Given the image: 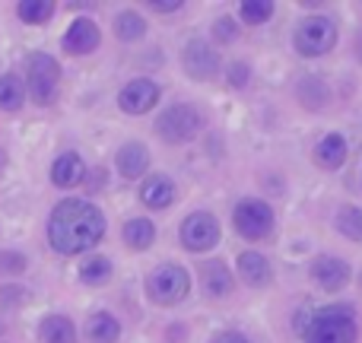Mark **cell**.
Here are the masks:
<instances>
[{"instance_id":"obj_19","label":"cell","mask_w":362,"mask_h":343,"mask_svg":"<svg viewBox=\"0 0 362 343\" xmlns=\"http://www.w3.org/2000/svg\"><path fill=\"white\" fill-rule=\"evenodd\" d=\"M42 343H76V327L64 315H48L42 321Z\"/></svg>"},{"instance_id":"obj_34","label":"cell","mask_w":362,"mask_h":343,"mask_svg":"<svg viewBox=\"0 0 362 343\" xmlns=\"http://www.w3.org/2000/svg\"><path fill=\"white\" fill-rule=\"evenodd\" d=\"M356 57H359V61H362V32H359V35H356Z\"/></svg>"},{"instance_id":"obj_20","label":"cell","mask_w":362,"mask_h":343,"mask_svg":"<svg viewBox=\"0 0 362 343\" xmlns=\"http://www.w3.org/2000/svg\"><path fill=\"white\" fill-rule=\"evenodd\" d=\"M204 286H206V293L210 296H229L232 293V274H229V267H226L223 261H210V264H204Z\"/></svg>"},{"instance_id":"obj_5","label":"cell","mask_w":362,"mask_h":343,"mask_svg":"<svg viewBox=\"0 0 362 343\" xmlns=\"http://www.w3.org/2000/svg\"><path fill=\"white\" fill-rule=\"evenodd\" d=\"M200 127H204V118L194 105H172L156 121V131L165 144H187L200 134Z\"/></svg>"},{"instance_id":"obj_25","label":"cell","mask_w":362,"mask_h":343,"mask_svg":"<svg viewBox=\"0 0 362 343\" xmlns=\"http://www.w3.org/2000/svg\"><path fill=\"white\" fill-rule=\"evenodd\" d=\"M115 35H118L121 42H137V38H144L146 35L144 16H137V13H121V16L115 19Z\"/></svg>"},{"instance_id":"obj_6","label":"cell","mask_w":362,"mask_h":343,"mask_svg":"<svg viewBox=\"0 0 362 343\" xmlns=\"http://www.w3.org/2000/svg\"><path fill=\"white\" fill-rule=\"evenodd\" d=\"M25 83H29V93L38 105L54 102L57 83H61V67H57V61L48 54H29V61H25Z\"/></svg>"},{"instance_id":"obj_10","label":"cell","mask_w":362,"mask_h":343,"mask_svg":"<svg viewBox=\"0 0 362 343\" xmlns=\"http://www.w3.org/2000/svg\"><path fill=\"white\" fill-rule=\"evenodd\" d=\"M156 102H159V86L153 80L127 83V86L121 89V95H118L121 112H127V115H146Z\"/></svg>"},{"instance_id":"obj_22","label":"cell","mask_w":362,"mask_h":343,"mask_svg":"<svg viewBox=\"0 0 362 343\" xmlns=\"http://www.w3.org/2000/svg\"><path fill=\"white\" fill-rule=\"evenodd\" d=\"M23 102H25L23 80L16 74H4L0 76V108L4 112H16V108H23Z\"/></svg>"},{"instance_id":"obj_7","label":"cell","mask_w":362,"mask_h":343,"mask_svg":"<svg viewBox=\"0 0 362 343\" xmlns=\"http://www.w3.org/2000/svg\"><path fill=\"white\" fill-rule=\"evenodd\" d=\"M232 223H235V232L248 242H261V238L270 236L274 229V210H270L264 200H242L232 213Z\"/></svg>"},{"instance_id":"obj_33","label":"cell","mask_w":362,"mask_h":343,"mask_svg":"<svg viewBox=\"0 0 362 343\" xmlns=\"http://www.w3.org/2000/svg\"><path fill=\"white\" fill-rule=\"evenodd\" d=\"M213 343H248V340H245V337H242V334L229 331V334H219V337H216V340H213Z\"/></svg>"},{"instance_id":"obj_27","label":"cell","mask_w":362,"mask_h":343,"mask_svg":"<svg viewBox=\"0 0 362 343\" xmlns=\"http://www.w3.org/2000/svg\"><path fill=\"white\" fill-rule=\"evenodd\" d=\"M238 13H242V19L248 25H261L274 16V4H270V0H245V4L238 6Z\"/></svg>"},{"instance_id":"obj_14","label":"cell","mask_w":362,"mask_h":343,"mask_svg":"<svg viewBox=\"0 0 362 343\" xmlns=\"http://www.w3.org/2000/svg\"><path fill=\"white\" fill-rule=\"evenodd\" d=\"M51 181H54L57 187L83 185V181H86V165H83V159L76 156V153H64V156H57L54 165H51Z\"/></svg>"},{"instance_id":"obj_4","label":"cell","mask_w":362,"mask_h":343,"mask_svg":"<svg viewBox=\"0 0 362 343\" xmlns=\"http://www.w3.org/2000/svg\"><path fill=\"white\" fill-rule=\"evenodd\" d=\"M191 280H187V270L178 264H159L156 270L146 280V296H150L156 306H175L187 296Z\"/></svg>"},{"instance_id":"obj_28","label":"cell","mask_w":362,"mask_h":343,"mask_svg":"<svg viewBox=\"0 0 362 343\" xmlns=\"http://www.w3.org/2000/svg\"><path fill=\"white\" fill-rule=\"evenodd\" d=\"M25 270V257L16 251H0V274H23Z\"/></svg>"},{"instance_id":"obj_30","label":"cell","mask_w":362,"mask_h":343,"mask_svg":"<svg viewBox=\"0 0 362 343\" xmlns=\"http://www.w3.org/2000/svg\"><path fill=\"white\" fill-rule=\"evenodd\" d=\"M23 299H25V293L19 286H0V308H13Z\"/></svg>"},{"instance_id":"obj_3","label":"cell","mask_w":362,"mask_h":343,"mask_svg":"<svg viewBox=\"0 0 362 343\" xmlns=\"http://www.w3.org/2000/svg\"><path fill=\"white\" fill-rule=\"evenodd\" d=\"M293 42L302 57H321L337 45V23L331 16H305Z\"/></svg>"},{"instance_id":"obj_9","label":"cell","mask_w":362,"mask_h":343,"mask_svg":"<svg viewBox=\"0 0 362 343\" xmlns=\"http://www.w3.org/2000/svg\"><path fill=\"white\" fill-rule=\"evenodd\" d=\"M181 61H185V70L191 80H213L219 70V54L206 42H200V38H191V42H187Z\"/></svg>"},{"instance_id":"obj_15","label":"cell","mask_w":362,"mask_h":343,"mask_svg":"<svg viewBox=\"0 0 362 343\" xmlns=\"http://www.w3.org/2000/svg\"><path fill=\"white\" fill-rule=\"evenodd\" d=\"M118 172L124 178H140L146 169H150V153H146L144 144H124L118 150V159H115Z\"/></svg>"},{"instance_id":"obj_2","label":"cell","mask_w":362,"mask_h":343,"mask_svg":"<svg viewBox=\"0 0 362 343\" xmlns=\"http://www.w3.org/2000/svg\"><path fill=\"white\" fill-rule=\"evenodd\" d=\"M302 343H356L359 325L350 306H325L299 321Z\"/></svg>"},{"instance_id":"obj_12","label":"cell","mask_w":362,"mask_h":343,"mask_svg":"<svg viewBox=\"0 0 362 343\" xmlns=\"http://www.w3.org/2000/svg\"><path fill=\"white\" fill-rule=\"evenodd\" d=\"M99 25L93 23V19H74L67 29V35H64V51L67 54H93L95 48H99Z\"/></svg>"},{"instance_id":"obj_17","label":"cell","mask_w":362,"mask_h":343,"mask_svg":"<svg viewBox=\"0 0 362 343\" xmlns=\"http://www.w3.org/2000/svg\"><path fill=\"white\" fill-rule=\"evenodd\" d=\"M238 277H242L248 286H267V283H270L267 257L257 255V251H245V255L238 257Z\"/></svg>"},{"instance_id":"obj_16","label":"cell","mask_w":362,"mask_h":343,"mask_svg":"<svg viewBox=\"0 0 362 343\" xmlns=\"http://www.w3.org/2000/svg\"><path fill=\"white\" fill-rule=\"evenodd\" d=\"M315 163L321 169H340L346 163V140L340 134H327V137L318 140L315 146Z\"/></svg>"},{"instance_id":"obj_1","label":"cell","mask_w":362,"mask_h":343,"mask_svg":"<svg viewBox=\"0 0 362 343\" xmlns=\"http://www.w3.org/2000/svg\"><path fill=\"white\" fill-rule=\"evenodd\" d=\"M105 216L89 200H61L48 216V242L61 255H80L102 242Z\"/></svg>"},{"instance_id":"obj_11","label":"cell","mask_w":362,"mask_h":343,"mask_svg":"<svg viewBox=\"0 0 362 343\" xmlns=\"http://www.w3.org/2000/svg\"><path fill=\"white\" fill-rule=\"evenodd\" d=\"M312 277L325 293H340V289L350 283V264L340 261V257H331V255H321L312 267Z\"/></svg>"},{"instance_id":"obj_26","label":"cell","mask_w":362,"mask_h":343,"mask_svg":"<svg viewBox=\"0 0 362 343\" xmlns=\"http://www.w3.org/2000/svg\"><path fill=\"white\" fill-rule=\"evenodd\" d=\"M337 232H344V236L353 238V242H362V210L359 207H340Z\"/></svg>"},{"instance_id":"obj_23","label":"cell","mask_w":362,"mask_h":343,"mask_svg":"<svg viewBox=\"0 0 362 343\" xmlns=\"http://www.w3.org/2000/svg\"><path fill=\"white\" fill-rule=\"evenodd\" d=\"M80 277H83V283H86V286H105V283L112 280V261H108V257H102V255L89 257V261H83Z\"/></svg>"},{"instance_id":"obj_13","label":"cell","mask_w":362,"mask_h":343,"mask_svg":"<svg viewBox=\"0 0 362 343\" xmlns=\"http://www.w3.org/2000/svg\"><path fill=\"white\" fill-rule=\"evenodd\" d=\"M140 200H144L150 210H165V207L175 200V185L165 175H150V178L140 185Z\"/></svg>"},{"instance_id":"obj_8","label":"cell","mask_w":362,"mask_h":343,"mask_svg":"<svg viewBox=\"0 0 362 343\" xmlns=\"http://www.w3.org/2000/svg\"><path fill=\"white\" fill-rule=\"evenodd\" d=\"M181 242L187 251H210L219 242V223L210 213H191L181 223Z\"/></svg>"},{"instance_id":"obj_31","label":"cell","mask_w":362,"mask_h":343,"mask_svg":"<svg viewBox=\"0 0 362 343\" xmlns=\"http://www.w3.org/2000/svg\"><path fill=\"white\" fill-rule=\"evenodd\" d=\"M248 76H251L248 64H229V83H232V86H245V83H248Z\"/></svg>"},{"instance_id":"obj_21","label":"cell","mask_w":362,"mask_h":343,"mask_svg":"<svg viewBox=\"0 0 362 343\" xmlns=\"http://www.w3.org/2000/svg\"><path fill=\"white\" fill-rule=\"evenodd\" d=\"M156 242V226L150 219H131L124 226V245H131L134 251H144Z\"/></svg>"},{"instance_id":"obj_18","label":"cell","mask_w":362,"mask_h":343,"mask_svg":"<svg viewBox=\"0 0 362 343\" xmlns=\"http://www.w3.org/2000/svg\"><path fill=\"white\" fill-rule=\"evenodd\" d=\"M86 337H89V343H115L121 337L118 318H115V315H108V312L93 315V318L86 321Z\"/></svg>"},{"instance_id":"obj_24","label":"cell","mask_w":362,"mask_h":343,"mask_svg":"<svg viewBox=\"0 0 362 343\" xmlns=\"http://www.w3.org/2000/svg\"><path fill=\"white\" fill-rule=\"evenodd\" d=\"M19 19L29 25H42L48 23L51 16H54V4H48V0H23V4L16 6Z\"/></svg>"},{"instance_id":"obj_29","label":"cell","mask_w":362,"mask_h":343,"mask_svg":"<svg viewBox=\"0 0 362 343\" xmlns=\"http://www.w3.org/2000/svg\"><path fill=\"white\" fill-rule=\"evenodd\" d=\"M213 35H216V42H232V38H235V23H232L229 16L216 19V25H213Z\"/></svg>"},{"instance_id":"obj_32","label":"cell","mask_w":362,"mask_h":343,"mask_svg":"<svg viewBox=\"0 0 362 343\" xmlns=\"http://www.w3.org/2000/svg\"><path fill=\"white\" fill-rule=\"evenodd\" d=\"M150 10L153 13H178L181 4H178V0H175V4H150Z\"/></svg>"}]
</instances>
